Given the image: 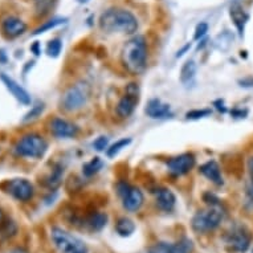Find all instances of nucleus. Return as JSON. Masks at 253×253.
<instances>
[{
  "label": "nucleus",
  "mask_w": 253,
  "mask_h": 253,
  "mask_svg": "<svg viewBox=\"0 0 253 253\" xmlns=\"http://www.w3.org/2000/svg\"><path fill=\"white\" fill-rule=\"evenodd\" d=\"M100 27L108 34L131 35L137 32L138 20L130 11L122 8H110L100 17Z\"/></svg>",
  "instance_id": "nucleus-1"
},
{
  "label": "nucleus",
  "mask_w": 253,
  "mask_h": 253,
  "mask_svg": "<svg viewBox=\"0 0 253 253\" xmlns=\"http://www.w3.org/2000/svg\"><path fill=\"white\" fill-rule=\"evenodd\" d=\"M147 60V46L143 36H135L126 42L122 49V62L129 72L138 75L145 71Z\"/></svg>",
  "instance_id": "nucleus-2"
},
{
  "label": "nucleus",
  "mask_w": 253,
  "mask_h": 253,
  "mask_svg": "<svg viewBox=\"0 0 253 253\" xmlns=\"http://www.w3.org/2000/svg\"><path fill=\"white\" fill-rule=\"evenodd\" d=\"M224 219V210L221 206H210L207 210L196 212L192 217V229L198 233H206L213 231Z\"/></svg>",
  "instance_id": "nucleus-3"
},
{
  "label": "nucleus",
  "mask_w": 253,
  "mask_h": 253,
  "mask_svg": "<svg viewBox=\"0 0 253 253\" xmlns=\"http://www.w3.org/2000/svg\"><path fill=\"white\" fill-rule=\"evenodd\" d=\"M50 239L60 253H89V249L83 240L57 227L50 231Z\"/></svg>",
  "instance_id": "nucleus-4"
},
{
  "label": "nucleus",
  "mask_w": 253,
  "mask_h": 253,
  "mask_svg": "<svg viewBox=\"0 0 253 253\" xmlns=\"http://www.w3.org/2000/svg\"><path fill=\"white\" fill-rule=\"evenodd\" d=\"M46 149H48V143L39 134H27L21 137L15 146L17 155L24 158H35V159L44 157Z\"/></svg>",
  "instance_id": "nucleus-5"
},
{
  "label": "nucleus",
  "mask_w": 253,
  "mask_h": 253,
  "mask_svg": "<svg viewBox=\"0 0 253 253\" xmlns=\"http://www.w3.org/2000/svg\"><path fill=\"white\" fill-rule=\"evenodd\" d=\"M87 98H89V87L86 84H77L64 93L61 105L68 112H75L86 104Z\"/></svg>",
  "instance_id": "nucleus-6"
},
{
  "label": "nucleus",
  "mask_w": 253,
  "mask_h": 253,
  "mask_svg": "<svg viewBox=\"0 0 253 253\" xmlns=\"http://www.w3.org/2000/svg\"><path fill=\"white\" fill-rule=\"evenodd\" d=\"M224 243L229 251L244 253L251 244V235H249L248 229L243 225H235L225 233Z\"/></svg>",
  "instance_id": "nucleus-7"
},
{
  "label": "nucleus",
  "mask_w": 253,
  "mask_h": 253,
  "mask_svg": "<svg viewBox=\"0 0 253 253\" xmlns=\"http://www.w3.org/2000/svg\"><path fill=\"white\" fill-rule=\"evenodd\" d=\"M118 194H120L124 207L130 212L138 211L143 204V194L139 188L127 184V183H120L117 186Z\"/></svg>",
  "instance_id": "nucleus-8"
},
{
  "label": "nucleus",
  "mask_w": 253,
  "mask_h": 253,
  "mask_svg": "<svg viewBox=\"0 0 253 253\" xmlns=\"http://www.w3.org/2000/svg\"><path fill=\"white\" fill-rule=\"evenodd\" d=\"M139 101V87L137 84H129L126 86V94L121 98V101L117 105V113L122 118H126L133 114L134 109L137 106Z\"/></svg>",
  "instance_id": "nucleus-9"
},
{
  "label": "nucleus",
  "mask_w": 253,
  "mask_h": 253,
  "mask_svg": "<svg viewBox=\"0 0 253 253\" xmlns=\"http://www.w3.org/2000/svg\"><path fill=\"white\" fill-rule=\"evenodd\" d=\"M34 186L27 179H12L5 183V192L19 202H28L34 196Z\"/></svg>",
  "instance_id": "nucleus-10"
},
{
  "label": "nucleus",
  "mask_w": 253,
  "mask_h": 253,
  "mask_svg": "<svg viewBox=\"0 0 253 253\" xmlns=\"http://www.w3.org/2000/svg\"><path fill=\"white\" fill-rule=\"evenodd\" d=\"M195 166V158L191 154H182L167 162V169L171 174L184 175Z\"/></svg>",
  "instance_id": "nucleus-11"
},
{
  "label": "nucleus",
  "mask_w": 253,
  "mask_h": 253,
  "mask_svg": "<svg viewBox=\"0 0 253 253\" xmlns=\"http://www.w3.org/2000/svg\"><path fill=\"white\" fill-rule=\"evenodd\" d=\"M50 133L57 138H72L75 137L79 129L77 126L62 118H53L49 124Z\"/></svg>",
  "instance_id": "nucleus-12"
},
{
  "label": "nucleus",
  "mask_w": 253,
  "mask_h": 253,
  "mask_svg": "<svg viewBox=\"0 0 253 253\" xmlns=\"http://www.w3.org/2000/svg\"><path fill=\"white\" fill-rule=\"evenodd\" d=\"M1 31L7 38H19L20 35H23L27 31V24L19 17L8 16L1 21Z\"/></svg>",
  "instance_id": "nucleus-13"
},
{
  "label": "nucleus",
  "mask_w": 253,
  "mask_h": 253,
  "mask_svg": "<svg viewBox=\"0 0 253 253\" xmlns=\"http://www.w3.org/2000/svg\"><path fill=\"white\" fill-rule=\"evenodd\" d=\"M0 79H1L3 84L5 85V87L11 91V94H12L19 102H21L23 105L31 104V96L28 94V91L25 90L24 87H21L15 80H12L7 75H4V73L0 76Z\"/></svg>",
  "instance_id": "nucleus-14"
},
{
  "label": "nucleus",
  "mask_w": 253,
  "mask_h": 253,
  "mask_svg": "<svg viewBox=\"0 0 253 253\" xmlns=\"http://www.w3.org/2000/svg\"><path fill=\"white\" fill-rule=\"evenodd\" d=\"M155 202L157 206L162 211L170 212L174 210L175 203H176V198H175L174 192L169 190V188H158L155 191Z\"/></svg>",
  "instance_id": "nucleus-15"
},
{
  "label": "nucleus",
  "mask_w": 253,
  "mask_h": 253,
  "mask_svg": "<svg viewBox=\"0 0 253 253\" xmlns=\"http://www.w3.org/2000/svg\"><path fill=\"white\" fill-rule=\"evenodd\" d=\"M108 215L104 212H93L90 215H87L83 221V225H85L91 232H98L108 224Z\"/></svg>",
  "instance_id": "nucleus-16"
},
{
  "label": "nucleus",
  "mask_w": 253,
  "mask_h": 253,
  "mask_svg": "<svg viewBox=\"0 0 253 253\" xmlns=\"http://www.w3.org/2000/svg\"><path fill=\"white\" fill-rule=\"evenodd\" d=\"M146 114L151 118H166L171 116L170 105L163 104L161 100H150L146 108Z\"/></svg>",
  "instance_id": "nucleus-17"
},
{
  "label": "nucleus",
  "mask_w": 253,
  "mask_h": 253,
  "mask_svg": "<svg viewBox=\"0 0 253 253\" xmlns=\"http://www.w3.org/2000/svg\"><path fill=\"white\" fill-rule=\"evenodd\" d=\"M200 172L210 179L211 182H213L217 186L223 184V176H221V171H220L219 165L215 161H208L207 163H204L200 166Z\"/></svg>",
  "instance_id": "nucleus-18"
},
{
  "label": "nucleus",
  "mask_w": 253,
  "mask_h": 253,
  "mask_svg": "<svg viewBox=\"0 0 253 253\" xmlns=\"http://www.w3.org/2000/svg\"><path fill=\"white\" fill-rule=\"evenodd\" d=\"M229 15H231V19L236 25L237 31H239V34L243 35L244 34V27L247 24V21H248V15L245 13V11L243 9L239 3H235L233 5H231V9H229Z\"/></svg>",
  "instance_id": "nucleus-19"
},
{
  "label": "nucleus",
  "mask_w": 253,
  "mask_h": 253,
  "mask_svg": "<svg viewBox=\"0 0 253 253\" xmlns=\"http://www.w3.org/2000/svg\"><path fill=\"white\" fill-rule=\"evenodd\" d=\"M116 231L120 236L127 237L135 231V224H134L133 220L129 219V217H121V219L117 221Z\"/></svg>",
  "instance_id": "nucleus-20"
},
{
  "label": "nucleus",
  "mask_w": 253,
  "mask_h": 253,
  "mask_svg": "<svg viewBox=\"0 0 253 253\" xmlns=\"http://www.w3.org/2000/svg\"><path fill=\"white\" fill-rule=\"evenodd\" d=\"M196 75V64L192 60L187 61L183 64L182 69H180V81L183 84H188L190 81L194 80Z\"/></svg>",
  "instance_id": "nucleus-21"
},
{
  "label": "nucleus",
  "mask_w": 253,
  "mask_h": 253,
  "mask_svg": "<svg viewBox=\"0 0 253 253\" xmlns=\"http://www.w3.org/2000/svg\"><path fill=\"white\" fill-rule=\"evenodd\" d=\"M248 182H247V204L253 207V157L248 159Z\"/></svg>",
  "instance_id": "nucleus-22"
},
{
  "label": "nucleus",
  "mask_w": 253,
  "mask_h": 253,
  "mask_svg": "<svg viewBox=\"0 0 253 253\" xmlns=\"http://www.w3.org/2000/svg\"><path fill=\"white\" fill-rule=\"evenodd\" d=\"M17 228L16 224L13 223L12 220L9 219H1L0 220V236L4 237V239H8V237H12L15 233H16Z\"/></svg>",
  "instance_id": "nucleus-23"
},
{
  "label": "nucleus",
  "mask_w": 253,
  "mask_h": 253,
  "mask_svg": "<svg viewBox=\"0 0 253 253\" xmlns=\"http://www.w3.org/2000/svg\"><path fill=\"white\" fill-rule=\"evenodd\" d=\"M172 249H174V253H192L194 244L190 239L183 237L179 241H176L175 244H172Z\"/></svg>",
  "instance_id": "nucleus-24"
},
{
  "label": "nucleus",
  "mask_w": 253,
  "mask_h": 253,
  "mask_svg": "<svg viewBox=\"0 0 253 253\" xmlns=\"http://www.w3.org/2000/svg\"><path fill=\"white\" fill-rule=\"evenodd\" d=\"M130 142H131V139H130V138H124V139L117 141L114 145H112L108 150H106V155H108L109 158L114 157V155H117V154L120 153L121 150L124 149V147H126L127 145H130Z\"/></svg>",
  "instance_id": "nucleus-25"
},
{
  "label": "nucleus",
  "mask_w": 253,
  "mask_h": 253,
  "mask_svg": "<svg viewBox=\"0 0 253 253\" xmlns=\"http://www.w3.org/2000/svg\"><path fill=\"white\" fill-rule=\"evenodd\" d=\"M65 21H67V19H61V17H56V19H52V20L46 21L45 24H42V27H39V28L34 32V35L44 34V32H46V31L56 28L57 25L62 24V23H65Z\"/></svg>",
  "instance_id": "nucleus-26"
},
{
  "label": "nucleus",
  "mask_w": 253,
  "mask_h": 253,
  "mask_svg": "<svg viewBox=\"0 0 253 253\" xmlns=\"http://www.w3.org/2000/svg\"><path fill=\"white\" fill-rule=\"evenodd\" d=\"M61 178H62L61 169L57 167V169H54L53 172L46 178L45 184L49 187V188H57V187L60 186V183H61Z\"/></svg>",
  "instance_id": "nucleus-27"
},
{
  "label": "nucleus",
  "mask_w": 253,
  "mask_h": 253,
  "mask_svg": "<svg viewBox=\"0 0 253 253\" xmlns=\"http://www.w3.org/2000/svg\"><path fill=\"white\" fill-rule=\"evenodd\" d=\"M101 167H102V162H101L100 158H93L90 162H87L84 166V174L86 175V176H90V175L96 174Z\"/></svg>",
  "instance_id": "nucleus-28"
},
{
  "label": "nucleus",
  "mask_w": 253,
  "mask_h": 253,
  "mask_svg": "<svg viewBox=\"0 0 253 253\" xmlns=\"http://www.w3.org/2000/svg\"><path fill=\"white\" fill-rule=\"evenodd\" d=\"M62 42L60 39H54V40H50L48 46H46V53L50 57H57L60 52H61Z\"/></svg>",
  "instance_id": "nucleus-29"
},
{
  "label": "nucleus",
  "mask_w": 253,
  "mask_h": 253,
  "mask_svg": "<svg viewBox=\"0 0 253 253\" xmlns=\"http://www.w3.org/2000/svg\"><path fill=\"white\" fill-rule=\"evenodd\" d=\"M147 253H174L172 244L169 243H157L153 247H150Z\"/></svg>",
  "instance_id": "nucleus-30"
},
{
  "label": "nucleus",
  "mask_w": 253,
  "mask_h": 253,
  "mask_svg": "<svg viewBox=\"0 0 253 253\" xmlns=\"http://www.w3.org/2000/svg\"><path fill=\"white\" fill-rule=\"evenodd\" d=\"M42 110H44V104L35 105L34 108L31 109V112H28L25 114V117L23 118V122H28V121L36 120V118L42 114Z\"/></svg>",
  "instance_id": "nucleus-31"
},
{
  "label": "nucleus",
  "mask_w": 253,
  "mask_h": 253,
  "mask_svg": "<svg viewBox=\"0 0 253 253\" xmlns=\"http://www.w3.org/2000/svg\"><path fill=\"white\" fill-rule=\"evenodd\" d=\"M211 114V110H207V109H202V110H191L186 114L187 120H199V118H203V117H207Z\"/></svg>",
  "instance_id": "nucleus-32"
},
{
  "label": "nucleus",
  "mask_w": 253,
  "mask_h": 253,
  "mask_svg": "<svg viewBox=\"0 0 253 253\" xmlns=\"http://www.w3.org/2000/svg\"><path fill=\"white\" fill-rule=\"evenodd\" d=\"M208 32V24L207 23H200V24L196 25L195 35H194V39L195 40H200L202 38H204V35Z\"/></svg>",
  "instance_id": "nucleus-33"
},
{
  "label": "nucleus",
  "mask_w": 253,
  "mask_h": 253,
  "mask_svg": "<svg viewBox=\"0 0 253 253\" xmlns=\"http://www.w3.org/2000/svg\"><path fill=\"white\" fill-rule=\"evenodd\" d=\"M93 147H94L96 150H98V151L105 150L106 147H108V138L106 137L97 138L96 141H94V143H93Z\"/></svg>",
  "instance_id": "nucleus-34"
},
{
  "label": "nucleus",
  "mask_w": 253,
  "mask_h": 253,
  "mask_svg": "<svg viewBox=\"0 0 253 253\" xmlns=\"http://www.w3.org/2000/svg\"><path fill=\"white\" fill-rule=\"evenodd\" d=\"M203 199H204V202L208 204V206H219V204H220L219 198L213 195V194H211V192H207V194H204Z\"/></svg>",
  "instance_id": "nucleus-35"
},
{
  "label": "nucleus",
  "mask_w": 253,
  "mask_h": 253,
  "mask_svg": "<svg viewBox=\"0 0 253 253\" xmlns=\"http://www.w3.org/2000/svg\"><path fill=\"white\" fill-rule=\"evenodd\" d=\"M31 50H32V52H34V53L36 54V56L42 53V50H40V44H39V42H34V45L31 46Z\"/></svg>",
  "instance_id": "nucleus-36"
},
{
  "label": "nucleus",
  "mask_w": 253,
  "mask_h": 253,
  "mask_svg": "<svg viewBox=\"0 0 253 253\" xmlns=\"http://www.w3.org/2000/svg\"><path fill=\"white\" fill-rule=\"evenodd\" d=\"M7 253H29V252H28V251H27V249L21 248V247H16V248L9 249V251Z\"/></svg>",
  "instance_id": "nucleus-37"
},
{
  "label": "nucleus",
  "mask_w": 253,
  "mask_h": 253,
  "mask_svg": "<svg viewBox=\"0 0 253 253\" xmlns=\"http://www.w3.org/2000/svg\"><path fill=\"white\" fill-rule=\"evenodd\" d=\"M36 3H38V4H42V8H44L45 5L50 4V0H36Z\"/></svg>",
  "instance_id": "nucleus-38"
},
{
  "label": "nucleus",
  "mask_w": 253,
  "mask_h": 253,
  "mask_svg": "<svg viewBox=\"0 0 253 253\" xmlns=\"http://www.w3.org/2000/svg\"><path fill=\"white\" fill-rule=\"evenodd\" d=\"M188 48H190V44H187V45L184 46V48H183L182 50H179L178 54H176V57H180V56H183V54H184V52H186V50L188 49Z\"/></svg>",
  "instance_id": "nucleus-39"
},
{
  "label": "nucleus",
  "mask_w": 253,
  "mask_h": 253,
  "mask_svg": "<svg viewBox=\"0 0 253 253\" xmlns=\"http://www.w3.org/2000/svg\"><path fill=\"white\" fill-rule=\"evenodd\" d=\"M77 1H79V3H81V4H83V3H87L89 0H77Z\"/></svg>",
  "instance_id": "nucleus-40"
},
{
  "label": "nucleus",
  "mask_w": 253,
  "mask_h": 253,
  "mask_svg": "<svg viewBox=\"0 0 253 253\" xmlns=\"http://www.w3.org/2000/svg\"><path fill=\"white\" fill-rule=\"evenodd\" d=\"M1 219H3V217H1V215H0V220H1Z\"/></svg>",
  "instance_id": "nucleus-41"
}]
</instances>
